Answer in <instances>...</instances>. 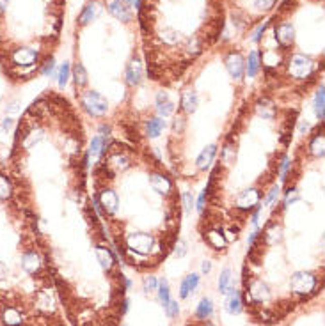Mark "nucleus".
Instances as JSON below:
<instances>
[{
  "label": "nucleus",
  "instance_id": "obj_1",
  "mask_svg": "<svg viewBox=\"0 0 325 326\" xmlns=\"http://www.w3.org/2000/svg\"><path fill=\"white\" fill-rule=\"evenodd\" d=\"M156 248H160L156 245V239L149 232H132L126 236V252L135 253V255H149Z\"/></svg>",
  "mask_w": 325,
  "mask_h": 326
},
{
  "label": "nucleus",
  "instance_id": "obj_2",
  "mask_svg": "<svg viewBox=\"0 0 325 326\" xmlns=\"http://www.w3.org/2000/svg\"><path fill=\"white\" fill-rule=\"evenodd\" d=\"M318 287V279L309 273V271H295L290 279V289L295 296H309L316 291Z\"/></svg>",
  "mask_w": 325,
  "mask_h": 326
},
{
  "label": "nucleus",
  "instance_id": "obj_3",
  "mask_svg": "<svg viewBox=\"0 0 325 326\" xmlns=\"http://www.w3.org/2000/svg\"><path fill=\"white\" fill-rule=\"evenodd\" d=\"M80 103L84 106V110L92 117H103L109 112V101L105 96H101L96 91H85L80 96Z\"/></svg>",
  "mask_w": 325,
  "mask_h": 326
},
{
  "label": "nucleus",
  "instance_id": "obj_4",
  "mask_svg": "<svg viewBox=\"0 0 325 326\" xmlns=\"http://www.w3.org/2000/svg\"><path fill=\"white\" fill-rule=\"evenodd\" d=\"M313 70H314V62L309 57L302 55V53H295L288 60V73L293 78H297V80H306V78H309Z\"/></svg>",
  "mask_w": 325,
  "mask_h": 326
},
{
  "label": "nucleus",
  "instance_id": "obj_5",
  "mask_svg": "<svg viewBox=\"0 0 325 326\" xmlns=\"http://www.w3.org/2000/svg\"><path fill=\"white\" fill-rule=\"evenodd\" d=\"M224 66L228 70L229 77L233 78V80H242L245 71V60L240 51H235V50L229 51L228 55L224 57Z\"/></svg>",
  "mask_w": 325,
  "mask_h": 326
},
{
  "label": "nucleus",
  "instance_id": "obj_6",
  "mask_svg": "<svg viewBox=\"0 0 325 326\" xmlns=\"http://www.w3.org/2000/svg\"><path fill=\"white\" fill-rule=\"evenodd\" d=\"M96 201L100 204V208L103 209L105 215L112 216L116 215V211L119 209V197L112 188H103L100 190V193L96 195Z\"/></svg>",
  "mask_w": 325,
  "mask_h": 326
},
{
  "label": "nucleus",
  "instance_id": "obj_7",
  "mask_svg": "<svg viewBox=\"0 0 325 326\" xmlns=\"http://www.w3.org/2000/svg\"><path fill=\"white\" fill-rule=\"evenodd\" d=\"M148 181H149V186L160 195H171L174 190L171 177H167L166 174H162V172H151L148 177Z\"/></svg>",
  "mask_w": 325,
  "mask_h": 326
},
{
  "label": "nucleus",
  "instance_id": "obj_8",
  "mask_svg": "<svg viewBox=\"0 0 325 326\" xmlns=\"http://www.w3.org/2000/svg\"><path fill=\"white\" fill-rule=\"evenodd\" d=\"M274 36H276L277 44L281 48H290L295 41V29L292 23H279L274 29Z\"/></svg>",
  "mask_w": 325,
  "mask_h": 326
},
{
  "label": "nucleus",
  "instance_id": "obj_9",
  "mask_svg": "<svg viewBox=\"0 0 325 326\" xmlns=\"http://www.w3.org/2000/svg\"><path fill=\"white\" fill-rule=\"evenodd\" d=\"M259 201H261V193L256 188H249V190H244L237 197V208L242 209V211H251L259 204Z\"/></svg>",
  "mask_w": 325,
  "mask_h": 326
},
{
  "label": "nucleus",
  "instance_id": "obj_10",
  "mask_svg": "<svg viewBox=\"0 0 325 326\" xmlns=\"http://www.w3.org/2000/svg\"><path fill=\"white\" fill-rule=\"evenodd\" d=\"M142 78H144V68H142V62L139 57H133V59L126 64V82H128V85L135 87V85L141 84Z\"/></svg>",
  "mask_w": 325,
  "mask_h": 326
},
{
  "label": "nucleus",
  "instance_id": "obj_11",
  "mask_svg": "<svg viewBox=\"0 0 325 326\" xmlns=\"http://www.w3.org/2000/svg\"><path fill=\"white\" fill-rule=\"evenodd\" d=\"M107 9L114 18L121 20V22L132 20V11H130V6L125 0H107Z\"/></svg>",
  "mask_w": 325,
  "mask_h": 326
},
{
  "label": "nucleus",
  "instance_id": "obj_12",
  "mask_svg": "<svg viewBox=\"0 0 325 326\" xmlns=\"http://www.w3.org/2000/svg\"><path fill=\"white\" fill-rule=\"evenodd\" d=\"M156 112H158V117L166 119L169 117V115L174 114V103L173 99L169 98V94L164 91H160L158 94H156Z\"/></svg>",
  "mask_w": 325,
  "mask_h": 326
},
{
  "label": "nucleus",
  "instance_id": "obj_13",
  "mask_svg": "<svg viewBox=\"0 0 325 326\" xmlns=\"http://www.w3.org/2000/svg\"><path fill=\"white\" fill-rule=\"evenodd\" d=\"M204 239L215 250H224L228 246V238L222 234L221 229H210V231H206L204 232Z\"/></svg>",
  "mask_w": 325,
  "mask_h": 326
},
{
  "label": "nucleus",
  "instance_id": "obj_14",
  "mask_svg": "<svg viewBox=\"0 0 325 326\" xmlns=\"http://www.w3.org/2000/svg\"><path fill=\"white\" fill-rule=\"evenodd\" d=\"M226 312L231 315H237L242 312V296L240 291L231 287L228 291V300H226Z\"/></svg>",
  "mask_w": 325,
  "mask_h": 326
},
{
  "label": "nucleus",
  "instance_id": "obj_15",
  "mask_svg": "<svg viewBox=\"0 0 325 326\" xmlns=\"http://www.w3.org/2000/svg\"><path fill=\"white\" fill-rule=\"evenodd\" d=\"M215 154H217V146H215V144H210V146H206L203 151H201L199 156H197L196 167H197L199 170L210 169V165H211V161H213Z\"/></svg>",
  "mask_w": 325,
  "mask_h": 326
},
{
  "label": "nucleus",
  "instance_id": "obj_16",
  "mask_svg": "<svg viewBox=\"0 0 325 326\" xmlns=\"http://www.w3.org/2000/svg\"><path fill=\"white\" fill-rule=\"evenodd\" d=\"M105 153H107V139L101 135H96L91 140V147H89L87 156L92 158V161H94V160H100Z\"/></svg>",
  "mask_w": 325,
  "mask_h": 326
},
{
  "label": "nucleus",
  "instance_id": "obj_17",
  "mask_svg": "<svg viewBox=\"0 0 325 326\" xmlns=\"http://www.w3.org/2000/svg\"><path fill=\"white\" fill-rule=\"evenodd\" d=\"M199 106V98L194 91H185L181 94V110L185 114H194Z\"/></svg>",
  "mask_w": 325,
  "mask_h": 326
},
{
  "label": "nucleus",
  "instance_id": "obj_18",
  "mask_svg": "<svg viewBox=\"0 0 325 326\" xmlns=\"http://www.w3.org/2000/svg\"><path fill=\"white\" fill-rule=\"evenodd\" d=\"M105 167H107V169H114L116 172H119V170L128 169L130 160H128V156L123 153H112L111 156H109V160L105 161Z\"/></svg>",
  "mask_w": 325,
  "mask_h": 326
},
{
  "label": "nucleus",
  "instance_id": "obj_19",
  "mask_svg": "<svg viewBox=\"0 0 325 326\" xmlns=\"http://www.w3.org/2000/svg\"><path fill=\"white\" fill-rule=\"evenodd\" d=\"M146 137L149 139H156L162 135V132L166 129V121L162 117H151L146 121Z\"/></svg>",
  "mask_w": 325,
  "mask_h": 326
},
{
  "label": "nucleus",
  "instance_id": "obj_20",
  "mask_svg": "<svg viewBox=\"0 0 325 326\" xmlns=\"http://www.w3.org/2000/svg\"><path fill=\"white\" fill-rule=\"evenodd\" d=\"M96 257H98V260H100L101 268L107 271H111L112 268L116 266V263H118L114 253L111 252V248H105V246H96Z\"/></svg>",
  "mask_w": 325,
  "mask_h": 326
},
{
  "label": "nucleus",
  "instance_id": "obj_21",
  "mask_svg": "<svg viewBox=\"0 0 325 326\" xmlns=\"http://www.w3.org/2000/svg\"><path fill=\"white\" fill-rule=\"evenodd\" d=\"M197 286H199V275H197V273L187 275L180 286V296L183 298V300L185 298H189V294L194 293V291L197 289Z\"/></svg>",
  "mask_w": 325,
  "mask_h": 326
},
{
  "label": "nucleus",
  "instance_id": "obj_22",
  "mask_svg": "<svg viewBox=\"0 0 325 326\" xmlns=\"http://www.w3.org/2000/svg\"><path fill=\"white\" fill-rule=\"evenodd\" d=\"M313 110L314 115H316L318 121H323V110H325V87L323 84L320 85V89L314 94V101H313Z\"/></svg>",
  "mask_w": 325,
  "mask_h": 326
},
{
  "label": "nucleus",
  "instance_id": "obj_23",
  "mask_svg": "<svg viewBox=\"0 0 325 326\" xmlns=\"http://www.w3.org/2000/svg\"><path fill=\"white\" fill-rule=\"evenodd\" d=\"M263 239L266 245H276L277 241H281V227L277 225V222H270L266 225L265 232H263Z\"/></svg>",
  "mask_w": 325,
  "mask_h": 326
},
{
  "label": "nucleus",
  "instance_id": "obj_24",
  "mask_svg": "<svg viewBox=\"0 0 325 326\" xmlns=\"http://www.w3.org/2000/svg\"><path fill=\"white\" fill-rule=\"evenodd\" d=\"M98 11H100V8H98L96 2H89V4L84 8V11L80 13V16H78V23H80V25H87V23H91L92 20L96 18Z\"/></svg>",
  "mask_w": 325,
  "mask_h": 326
},
{
  "label": "nucleus",
  "instance_id": "obj_25",
  "mask_svg": "<svg viewBox=\"0 0 325 326\" xmlns=\"http://www.w3.org/2000/svg\"><path fill=\"white\" fill-rule=\"evenodd\" d=\"M323 146H325V139H323V132H316L313 135L309 142V151L313 156L321 158L323 156Z\"/></svg>",
  "mask_w": 325,
  "mask_h": 326
},
{
  "label": "nucleus",
  "instance_id": "obj_26",
  "mask_svg": "<svg viewBox=\"0 0 325 326\" xmlns=\"http://www.w3.org/2000/svg\"><path fill=\"white\" fill-rule=\"evenodd\" d=\"M256 108H258V114L259 117L266 119V121H272L274 117H276V106H274L272 101H268V99H261V101L256 105Z\"/></svg>",
  "mask_w": 325,
  "mask_h": 326
},
{
  "label": "nucleus",
  "instance_id": "obj_27",
  "mask_svg": "<svg viewBox=\"0 0 325 326\" xmlns=\"http://www.w3.org/2000/svg\"><path fill=\"white\" fill-rule=\"evenodd\" d=\"M160 41L166 44H169V46H174V44H178L181 41V36L178 30L171 29V27H166V29L160 32Z\"/></svg>",
  "mask_w": 325,
  "mask_h": 326
},
{
  "label": "nucleus",
  "instance_id": "obj_28",
  "mask_svg": "<svg viewBox=\"0 0 325 326\" xmlns=\"http://www.w3.org/2000/svg\"><path fill=\"white\" fill-rule=\"evenodd\" d=\"M245 71H247L249 77H256L259 71V53L256 50H252L249 53V59H247V64H245Z\"/></svg>",
  "mask_w": 325,
  "mask_h": 326
},
{
  "label": "nucleus",
  "instance_id": "obj_29",
  "mask_svg": "<svg viewBox=\"0 0 325 326\" xmlns=\"http://www.w3.org/2000/svg\"><path fill=\"white\" fill-rule=\"evenodd\" d=\"M211 314H213V303H211L210 298H203L196 308V315L199 319H208Z\"/></svg>",
  "mask_w": 325,
  "mask_h": 326
},
{
  "label": "nucleus",
  "instance_id": "obj_30",
  "mask_svg": "<svg viewBox=\"0 0 325 326\" xmlns=\"http://www.w3.org/2000/svg\"><path fill=\"white\" fill-rule=\"evenodd\" d=\"M231 270L229 268H224L221 273V277H219V291H221L222 294H228V291L231 289Z\"/></svg>",
  "mask_w": 325,
  "mask_h": 326
},
{
  "label": "nucleus",
  "instance_id": "obj_31",
  "mask_svg": "<svg viewBox=\"0 0 325 326\" xmlns=\"http://www.w3.org/2000/svg\"><path fill=\"white\" fill-rule=\"evenodd\" d=\"M73 78H75V85L77 89H82L85 84H87V71L82 64H75L73 68Z\"/></svg>",
  "mask_w": 325,
  "mask_h": 326
},
{
  "label": "nucleus",
  "instance_id": "obj_32",
  "mask_svg": "<svg viewBox=\"0 0 325 326\" xmlns=\"http://www.w3.org/2000/svg\"><path fill=\"white\" fill-rule=\"evenodd\" d=\"M158 300H160V303L166 307L167 303L171 301V291H169V282H167L166 279H162L160 280V284H158Z\"/></svg>",
  "mask_w": 325,
  "mask_h": 326
},
{
  "label": "nucleus",
  "instance_id": "obj_33",
  "mask_svg": "<svg viewBox=\"0 0 325 326\" xmlns=\"http://www.w3.org/2000/svg\"><path fill=\"white\" fill-rule=\"evenodd\" d=\"M68 80H70V62H64L63 66L59 68V73H57V84H59L61 89H64Z\"/></svg>",
  "mask_w": 325,
  "mask_h": 326
},
{
  "label": "nucleus",
  "instance_id": "obj_34",
  "mask_svg": "<svg viewBox=\"0 0 325 326\" xmlns=\"http://www.w3.org/2000/svg\"><path fill=\"white\" fill-rule=\"evenodd\" d=\"M279 193H281V186H279V184H274V186L270 188L268 195L265 197V201H263V206H268V208H272V206L276 204Z\"/></svg>",
  "mask_w": 325,
  "mask_h": 326
},
{
  "label": "nucleus",
  "instance_id": "obj_35",
  "mask_svg": "<svg viewBox=\"0 0 325 326\" xmlns=\"http://www.w3.org/2000/svg\"><path fill=\"white\" fill-rule=\"evenodd\" d=\"M53 71H56V60H53V57H48V59L43 60V64H41L39 73L43 77H50V75H53Z\"/></svg>",
  "mask_w": 325,
  "mask_h": 326
},
{
  "label": "nucleus",
  "instance_id": "obj_36",
  "mask_svg": "<svg viewBox=\"0 0 325 326\" xmlns=\"http://www.w3.org/2000/svg\"><path fill=\"white\" fill-rule=\"evenodd\" d=\"M181 206H183V211L187 213V215L192 211V206H194L192 191H183V195H181Z\"/></svg>",
  "mask_w": 325,
  "mask_h": 326
},
{
  "label": "nucleus",
  "instance_id": "obj_37",
  "mask_svg": "<svg viewBox=\"0 0 325 326\" xmlns=\"http://www.w3.org/2000/svg\"><path fill=\"white\" fill-rule=\"evenodd\" d=\"M142 287H144V293H153V291H156V287H158V282H156L155 277H144V280H142Z\"/></svg>",
  "mask_w": 325,
  "mask_h": 326
},
{
  "label": "nucleus",
  "instance_id": "obj_38",
  "mask_svg": "<svg viewBox=\"0 0 325 326\" xmlns=\"http://www.w3.org/2000/svg\"><path fill=\"white\" fill-rule=\"evenodd\" d=\"M166 314H167V317H176L178 314H180V305H178V301H174V300H171L169 303L166 305Z\"/></svg>",
  "mask_w": 325,
  "mask_h": 326
},
{
  "label": "nucleus",
  "instance_id": "obj_39",
  "mask_svg": "<svg viewBox=\"0 0 325 326\" xmlns=\"http://www.w3.org/2000/svg\"><path fill=\"white\" fill-rule=\"evenodd\" d=\"M299 193H297V190L295 188H290L288 191H286V199H285V202H283V208H288L290 204H293V202H297L299 201Z\"/></svg>",
  "mask_w": 325,
  "mask_h": 326
},
{
  "label": "nucleus",
  "instance_id": "obj_40",
  "mask_svg": "<svg viewBox=\"0 0 325 326\" xmlns=\"http://www.w3.org/2000/svg\"><path fill=\"white\" fill-rule=\"evenodd\" d=\"M290 160L288 158H283V161L279 163V177H281V181H286V174H288V169H290Z\"/></svg>",
  "mask_w": 325,
  "mask_h": 326
},
{
  "label": "nucleus",
  "instance_id": "obj_41",
  "mask_svg": "<svg viewBox=\"0 0 325 326\" xmlns=\"http://www.w3.org/2000/svg\"><path fill=\"white\" fill-rule=\"evenodd\" d=\"M276 0H254V8L256 9H261V11H266V9L274 8Z\"/></svg>",
  "mask_w": 325,
  "mask_h": 326
},
{
  "label": "nucleus",
  "instance_id": "obj_42",
  "mask_svg": "<svg viewBox=\"0 0 325 326\" xmlns=\"http://www.w3.org/2000/svg\"><path fill=\"white\" fill-rule=\"evenodd\" d=\"M266 27H268V22H263L261 25L254 30V34H252V41H254V43H259V41H261V36L265 34Z\"/></svg>",
  "mask_w": 325,
  "mask_h": 326
},
{
  "label": "nucleus",
  "instance_id": "obj_43",
  "mask_svg": "<svg viewBox=\"0 0 325 326\" xmlns=\"http://www.w3.org/2000/svg\"><path fill=\"white\" fill-rule=\"evenodd\" d=\"M187 253V245H185L183 239H178L176 245H174V255L176 257H183Z\"/></svg>",
  "mask_w": 325,
  "mask_h": 326
},
{
  "label": "nucleus",
  "instance_id": "obj_44",
  "mask_svg": "<svg viewBox=\"0 0 325 326\" xmlns=\"http://www.w3.org/2000/svg\"><path fill=\"white\" fill-rule=\"evenodd\" d=\"M206 197H208V190L201 191L199 199H197V206H196V209H197L199 213L204 211V206H206Z\"/></svg>",
  "mask_w": 325,
  "mask_h": 326
},
{
  "label": "nucleus",
  "instance_id": "obj_45",
  "mask_svg": "<svg viewBox=\"0 0 325 326\" xmlns=\"http://www.w3.org/2000/svg\"><path fill=\"white\" fill-rule=\"evenodd\" d=\"M173 129H174V133H183V129H185V119L178 115V117L174 119V122H173Z\"/></svg>",
  "mask_w": 325,
  "mask_h": 326
},
{
  "label": "nucleus",
  "instance_id": "obj_46",
  "mask_svg": "<svg viewBox=\"0 0 325 326\" xmlns=\"http://www.w3.org/2000/svg\"><path fill=\"white\" fill-rule=\"evenodd\" d=\"M100 133H101V137H105V139H107L109 137V133H111V128H109V126H100Z\"/></svg>",
  "mask_w": 325,
  "mask_h": 326
},
{
  "label": "nucleus",
  "instance_id": "obj_47",
  "mask_svg": "<svg viewBox=\"0 0 325 326\" xmlns=\"http://www.w3.org/2000/svg\"><path fill=\"white\" fill-rule=\"evenodd\" d=\"M201 271H203V273H210V271H211V263L204 260V263H203V268H201Z\"/></svg>",
  "mask_w": 325,
  "mask_h": 326
},
{
  "label": "nucleus",
  "instance_id": "obj_48",
  "mask_svg": "<svg viewBox=\"0 0 325 326\" xmlns=\"http://www.w3.org/2000/svg\"><path fill=\"white\" fill-rule=\"evenodd\" d=\"M125 2L130 6V8H133V6H135V8H139V0H125Z\"/></svg>",
  "mask_w": 325,
  "mask_h": 326
},
{
  "label": "nucleus",
  "instance_id": "obj_49",
  "mask_svg": "<svg viewBox=\"0 0 325 326\" xmlns=\"http://www.w3.org/2000/svg\"><path fill=\"white\" fill-rule=\"evenodd\" d=\"M307 128H309V124H307V122H300V133H306L307 132Z\"/></svg>",
  "mask_w": 325,
  "mask_h": 326
},
{
  "label": "nucleus",
  "instance_id": "obj_50",
  "mask_svg": "<svg viewBox=\"0 0 325 326\" xmlns=\"http://www.w3.org/2000/svg\"><path fill=\"white\" fill-rule=\"evenodd\" d=\"M13 126V119H6L4 121V129H9Z\"/></svg>",
  "mask_w": 325,
  "mask_h": 326
}]
</instances>
